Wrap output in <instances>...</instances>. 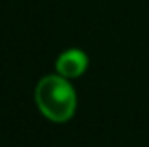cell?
I'll return each instance as SVG.
<instances>
[{"label":"cell","mask_w":149,"mask_h":147,"mask_svg":"<svg viewBox=\"0 0 149 147\" xmlns=\"http://www.w3.org/2000/svg\"><path fill=\"white\" fill-rule=\"evenodd\" d=\"M87 64H88V59L87 55L78 50V49H71V50H66L59 55L57 62H56V69L59 76L63 78H76L87 69Z\"/></svg>","instance_id":"cell-2"},{"label":"cell","mask_w":149,"mask_h":147,"mask_svg":"<svg viewBox=\"0 0 149 147\" xmlns=\"http://www.w3.org/2000/svg\"><path fill=\"white\" fill-rule=\"evenodd\" d=\"M37 106L52 121H68L76 109V94L66 78L50 74L40 80L35 92Z\"/></svg>","instance_id":"cell-1"}]
</instances>
